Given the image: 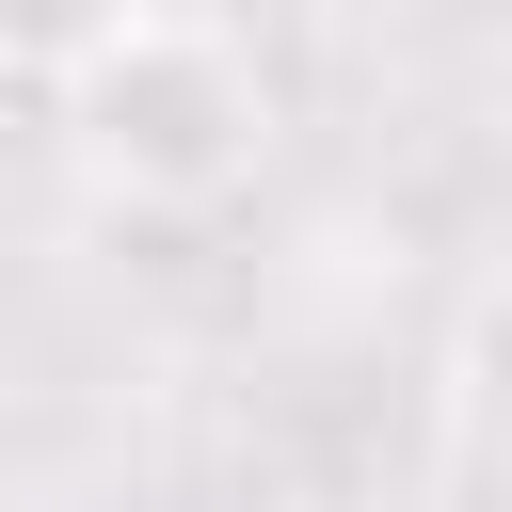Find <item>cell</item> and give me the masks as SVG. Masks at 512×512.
Here are the masks:
<instances>
[{
    "label": "cell",
    "instance_id": "3957f363",
    "mask_svg": "<svg viewBox=\"0 0 512 512\" xmlns=\"http://www.w3.org/2000/svg\"><path fill=\"white\" fill-rule=\"evenodd\" d=\"M448 400H464V432L512 464V272L464 304V352H448Z\"/></svg>",
    "mask_w": 512,
    "mask_h": 512
},
{
    "label": "cell",
    "instance_id": "7a4b0ae2",
    "mask_svg": "<svg viewBox=\"0 0 512 512\" xmlns=\"http://www.w3.org/2000/svg\"><path fill=\"white\" fill-rule=\"evenodd\" d=\"M128 16H144V0H0V64L64 96V80H80V64H96V48L128 32Z\"/></svg>",
    "mask_w": 512,
    "mask_h": 512
},
{
    "label": "cell",
    "instance_id": "6da1fadb",
    "mask_svg": "<svg viewBox=\"0 0 512 512\" xmlns=\"http://www.w3.org/2000/svg\"><path fill=\"white\" fill-rule=\"evenodd\" d=\"M64 160H80L112 208H160V224L240 208L256 160H272V80H256V48H240L224 16L144 0V16L64 80Z\"/></svg>",
    "mask_w": 512,
    "mask_h": 512
}]
</instances>
